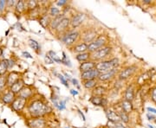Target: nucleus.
<instances>
[{
	"label": "nucleus",
	"mask_w": 156,
	"mask_h": 128,
	"mask_svg": "<svg viewBox=\"0 0 156 128\" xmlns=\"http://www.w3.org/2000/svg\"><path fill=\"white\" fill-rule=\"evenodd\" d=\"M50 111V106L41 100H35L29 106V112L34 117H41Z\"/></svg>",
	"instance_id": "obj_1"
},
{
	"label": "nucleus",
	"mask_w": 156,
	"mask_h": 128,
	"mask_svg": "<svg viewBox=\"0 0 156 128\" xmlns=\"http://www.w3.org/2000/svg\"><path fill=\"white\" fill-rule=\"evenodd\" d=\"M118 65H119L118 58H113L111 60L97 62L95 68L100 72V74H102V73L108 72V71H110L114 68H116L118 67Z\"/></svg>",
	"instance_id": "obj_2"
},
{
	"label": "nucleus",
	"mask_w": 156,
	"mask_h": 128,
	"mask_svg": "<svg viewBox=\"0 0 156 128\" xmlns=\"http://www.w3.org/2000/svg\"><path fill=\"white\" fill-rule=\"evenodd\" d=\"M112 52V48L109 46H105L101 49H99L95 52L91 53V59L93 61H101L102 59H105L108 55H110Z\"/></svg>",
	"instance_id": "obj_3"
},
{
	"label": "nucleus",
	"mask_w": 156,
	"mask_h": 128,
	"mask_svg": "<svg viewBox=\"0 0 156 128\" xmlns=\"http://www.w3.org/2000/svg\"><path fill=\"white\" fill-rule=\"evenodd\" d=\"M106 38L104 36H99L96 39L92 42L91 43L88 45V51L90 53H93L99 49H101L103 47H105L104 45L106 44Z\"/></svg>",
	"instance_id": "obj_4"
},
{
	"label": "nucleus",
	"mask_w": 156,
	"mask_h": 128,
	"mask_svg": "<svg viewBox=\"0 0 156 128\" xmlns=\"http://www.w3.org/2000/svg\"><path fill=\"white\" fill-rule=\"evenodd\" d=\"M80 34L78 31H70L69 33H66L62 37V42L66 46H71L73 45L79 37Z\"/></svg>",
	"instance_id": "obj_5"
},
{
	"label": "nucleus",
	"mask_w": 156,
	"mask_h": 128,
	"mask_svg": "<svg viewBox=\"0 0 156 128\" xmlns=\"http://www.w3.org/2000/svg\"><path fill=\"white\" fill-rule=\"evenodd\" d=\"M100 75V72L96 69H91L86 72L81 73V79L83 81H89V80H95V79L98 78Z\"/></svg>",
	"instance_id": "obj_6"
},
{
	"label": "nucleus",
	"mask_w": 156,
	"mask_h": 128,
	"mask_svg": "<svg viewBox=\"0 0 156 128\" xmlns=\"http://www.w3.org/2000/svg\"><path fill=\"white\" fill-rule=\"evenodd\" d=\"M135 69H136V67L134 66H131V67H127L126 68H124L123 70H122L120 74H119V79L121 81L122 80H127L130 76L133 75V74L135 72Z\"/></svg>",
	"instance_id": "obj_7"
},
{
	"label": "nucleus",
	"mask_w": 156,
	"mask_h": 128,
	"mask_svg": "<svg viewBox=\"0 0 156 128\" xmlns=\"http://www.w3.org/2000/svg\"><path fill=\"white\" fill-rule=\"evenodd\" d=\"M96 32L93 29H88L86 30L83 34V43H91L92 42H94L96 38Z\"/></svg>",
	"instance_id": "obj_8"
},
{
	"label": "nucleus",
	"mask_w": 156,
	"mask_h": 128,
	"mask_svg": "<svg viewBox=\"0 0 156 128\" xmlns=\"http://www.w3.org/2000/svg\"><path fill=\"white\" fill-rule=\"evenodd\" d=\"M69 24H70V19L68 18V17H64L62 19L60 23L58 24L57 28L56 29V32L57 33H62V32L66 31L68 29V27L69 26Z\"/></svg>",
	"instance_id": "obj_9"
},
{
	"label": "nucleus",
	"mask_w": 156,
	"mask_h": 128,
	"mask_svg": "<svg viewBox=\"0 0 156 128\" xmlns=\"http://www.w3.org/2000/svg\"><path fill=\"white\" fill-rule=\"evenodd\" d=\"M90 101L95 106H105L108 105V100L103 96H92Z\"/></svg>",
	"instance_id": "obj_10"
},
{
	"label": "nucleus",
	"mask_w": 156,
	"mask_h": 128,
	"mask_svg": "<svg viewBox=\"0 0 156 128\" xmlns=\"http://www.w3.org/2000/svg\"><path fill=\"white\" fill-rule=\"evenodd\" d=\"M85 15L83 13H78L76 15H75L74 17L70 19V24L73 28H76L78 27L82 22H83Z\"/></svg>",
	"instance_id": "obj_11"
},
{
	"label": "nucleus",
	"mask_w": 156,
	"mask_h": 128,
	"mask_svg": "<svg viewBox=\"0 0 156 128\" xmlns=\"http://www.w3.org/2000/svg\"><path fill=\"white\" fill-rule=\"evenodd\" d=\"M117 73V68H114L110 71L107 73H102V74H100L99 77H98V80L101 81H109L111 80L112 78L115 77V75Z\"/></svg>",
	"instance_id": "obj_12"
},
{
	"label": "nucleus",
	"mask_w": 156,
	"mask_h": 128,
	"mask_svg": "<svg viewBox=\"0 0 156 128\" xmlns=\"http://www.w3.org/2000/svg\"><path fill=\"white\" fill-rule=\"evenodd\" d=\"M106 115L107 118L108 119V120L110 122H121V118H120V115L118 114V112H115L114 110H112V109H108V110H106Z\"/></svg>",
	"instance_id": "obj_13"
},
{
	"label": "nucleus",
	"mask_w": 156,
	"mask_h": 128,
	"mask_svg": "<svg viewBox=\"0 0 156 128\" xmlns=\"http://www.w3.org/2000/svg\"><path fill=\"white\" fill-rule=\"evenodd\" d=\"M95 66H96V62H95L94 61H88L85 62H82L79 67V69H80L81 73H83L91 70V69H94L95 68Z\"/></svg>",
	"instance_id": "obj_14"
},
{
	"label": "nucleus",
	"mask_w": 156,
	"mask_h": 128,
	"mask_svg": "<svg viewBox=\"0 0 156 128\" xmlns=\"http://www.w3.org/2000/svg\"><path fill=\"white\" fill-rule=\"evenodd\" d=\"M25 102H26L25 99L18 97L12 102V107L15 111H20L23 108V106L25 105Z\"/></svg>",
	"instance_id": "obj_15"
},
{
	"label": "nucleus",
	"mask_w": 156,
	"mask_h": 128,
	"mask_svg": "<svg viewBox=\"0 0 156 128\" xmlns=\"http://www.w3.org/2000/svg\"><path fill=\"white\" fill-rule=\"evenodd\" d=\"M88 45L85 43H78V44L75 45L73 47V52L76 53V54H83L88 51Z\"/></svg>",
	"instance_id": "obj_16"
},
{
	"label": "nucleus",
	"mask_w": 156,
	"mask_h": 128,
	"mask_svg": "<svg viewBox=\"0 0 156 128\" xmlns=\"http://www.w3.org/2000/svg\"><path fill=\"white\" fill-rule=\"evenodd\" d=\"M45 125H46V123H45L44 119H40V118L35 119L30 122V126L31 128H44Z\"/></svg>",
	"instance_id": "obj_17"
},
{
	"label": "nucleus",
	"mask_w": 156,
	"mask_h": 128,
	"mask_svg": "<svg viewBox=\"0 0 156 128\" xmlns=\"http://www.w3.org/2000/svg\"><path fill=\"white\" fill-rule=\"evenodd\" d=\"M23 81L22 80H18L17 82H15L11 87V92H12L14 95L15 94H19V92L23 88Z\"/></svg>",
	"instance_id": "obj_18"
},
{
	"label": "nucleus",
	"mask_w": 156,
	"mask_h": 128,
	"mask_svg": "<svg viewBox=\"0 0 156 128\" xmlns=\"http://www.w3.org/2000/svg\"><path fill=\"white\" fill-rule=\"evenodd\" d=\"M121 107H122V110L127 113H130L131 112L133 111V104L132 102L128 101V100H122L121 102Z\"/></svg>",
	"instance_id": "obj_19"
},
{
	"label": "nucleus",
	"mask_w": 156,
	"mask_h": 128,
	"mask_svg": "<svg viewBox=\"0 0 156 128\" xmlns=\"http://www.w3.org/2000/svg\"><path fill=\"white\" fill-rule=\"evenodd\" d=\"M134 99V90L133 87H128L125 91V100L132 102Z\"/></svg>",
	"instance_id": "obj_20"
},
{
	"label": "nucleus",
	"mask_w": 156,
	"mask_h": 128,
	"mask_svg": "<svg viewBox=\"0 0 156 128\" xmlns=\"http://www.w3.org/2000/svg\"><path fill=\"white\" fill-rule=\"evenodd\" d=\"M18 80L19 79H18V74L17 73H11L7 77V85L11 87L15 82H17Z\"/></svg>",
	"instance_id": "obj_21"
},
{
	"label": "nucleus",
	"mask_w": 156,
	"mask_h": 128,
	"mask_svg": "<svg viewBox=\"0 0 156 128\" xmlns=\"http://www.w3.org/2000/svg\"><path fill=\"white\" fill-rule=\"evenodd\" d=\"M106 93V88H104L102 86H97L93 89V96H104Z\"/></svg>",
	"instance_id": "obj_22"
},
{
	"label": "nucleus",
	"mask_w": 156,
	"mask_h": 128,
	"mask_svg": "<svg viewBox=\"0 0 156 128\" xmlns=\"http://www.w3.org/2000/svg\"><path fill=\"white\" fill-rule=\"evenodd\" d=\"M76 60L80 62H85L88 61V60L91 59V53L90 52H85L83 54H78L76 56Z\"/></svg>",
	"instance_id": "obj_23"
},
{
	"label": "nucleus",
	"mask_w": 156,
	"mask_h": 128,
	"mask_svg": "<svg viewBox=\"0 0 156 128\" xmlns=\"http://www.w3.org/2000/svg\"><path fill=\"white\" fill-rule=\"evenodd\" d=\"M64 17L63 15H59V16H57V17H54V19H52L51 20V22H50V27L51 29H56L57 28V26H58V24L60 23V22L62 21V19Z\"/></svg>",
	"instance_id": "obj_24"
},
{
	"label": "nucleus",
	"mask_w": 156,
	"mask_h": 128,
	"mask_svg": "<svg viewBox=\"0 0 156 128\" xmlns=\"http://www.w3.org/2000/svg\"><path fill=\"white\" fill-rule=\"evenodd\" d=\"M39 22H40V24H41L44 28H47V27H49V26L50 25L51 20H50V18L49 16H47V15H44L43 17H40V19H39Z\"/></svg>",
	"instance_id": "obj_25"
},
{
	"label": "nucleus",
	"mask_w": 156,
	"mask_h": 128,
	"mask_svg": "<svg viewBox=\"0 0 156 128\" xmlns=\"http://www.w3.org/2000/svg\"><path fill=\"white\" fill-rule=\"evenodd\" d=\"M32 94V92H31V90L28 88H23L20 92H19V97L20 98H23V99H28L29 97Z\"/></svg>",
	"instance_id": "obj_26"
},
{
	"label": "nucleus",
	"mask_w": 156,
	"mask_h": 128,
	"mask_svg": "<svg viewBox=\"0 0 156 128\" xmlns=\"http://www.w3.org/2000/svg\"><path fill=\"white\" fill-rule=\"evenodd\" d=\"M83 87L87 89H91V88H95L96 87V84H97V81L96 80H89V81H83Z\"/></svg>",
	"instance_id": "obj_27"
},
{
	"label": "nucleus",
	"mask_w": 156,
	"mask_h": 128,
	"mask_svg": "<svg viewBox=\"0 0 156 128\" xmlns=\"http://www.w3.org/2000/svg\"><path fill=\"white\" fill-rule=\"evenodd\" d=\"M9 67L8 65V60H3L0 62V75L5 74Z\"/></svg>",
	"instance_id": "obj_28"
},
{
	"label": "nucleus",
	"mask_w": 156,
	"mask_h": 128,
	"mask_svg": "<svg viewBox=\"0 0 156 128\" xmlns=\"http://www.w3.org/2000/svg\"><path fill=\"white\" fill-rule=\"evenodd\" d=\"M14 100V94L12 92H9L3 96V100L5 103H11Z\"/></svg>",
	"instance_id": "obj_29"
},
{
	"label": "nucleus",
	"mask_w": 156,
	"mask_h": 128,
	"mask_svg": "<svg viewBox=\"0 0 156 128\" xmlns=\"http://www.w3.org/2000/svg\"><path fill=\"white\" fill-rule=\"evenodd\" d=\"M48 56H50V58L52 59V61H55V62H58V63H62V59L59 58V56H57V55L56 54V52H54L53 50H50L48 52Z\"/></svg>",
	"instance_id": "obj_30"
},
{
	"label": "nucleus",
	"mask_w": 156,
	"mask_h": 128,
	"mask_svg": "<svg viewBox=\"0 0 156 128\" xmlns=\"http://www.w3.org/2000/svg\"><path fill=\"white\" fill-rule=\"evenodd\" d=\"M118 114L120 115V118H121V121H122L123 123H128L129 122V116L127 112H123L122 110L118 112Z\"/></svg>",
	"instance_id": "obj_31"
},
{
	"label": "nucleus",
	"mask_w": 156,
	"mask_h": 128,
	"mask_svg": "<svg viewBox=\"0 0 156 128\" xmlns=\"http://www.w3.org/2000/svg\"><path fill=\"white\" fill-rule=\"evenodd\" d=\"M29 45H30V47L31 48V49H33L35 51H38L40 50V45L39 43L37 42V41H35L33 39H30L29 40Z\"/></svg>",
	"instance_id": "obj_32"
},
{
	"label": "nucleus",
	"mask_w": 156,
	"mask_h": 128,
	"mask_svg": "<svg viewBox=\"0 0 156 128\" xmlns=\"http://www.w3.org/2000/svg\"><path fill=\"white\" fill-rule=\"evenodd\" d=\"M151 75H152V74H151V71H147V73H145L144 74H142L138 80V81H139V83H143L144 81H146L147 80H148V79L150 78Z\"/></svg>",
	"instance_id": "obj_33"
},
{
	"label": "nucleus",
	"mask_w": 156,
	"mask_h": 128,
	"mask_svg": "<svg viewBox=\"0 0 156 128\" xmlns=\"http://www.w3.org/2000/svg\"><path fill=\"white\" fill-rule=\"evenodd\" d=\"M50 14L51 15V16H53L54 17H57V16H59V15H60V10H59L57 7L52 6V7L50 8Z\"/></svg>",
	"instance_id": "obj_34"
},
{
	"label": "nucleus",
	"mask_w": 156,
	"mask_h": 128,
	"mask_svg": "<svg viewBox=\"0 0 156 128\" xmlns=\"http://www.w3.org/2000/svg\"><path fill=\"white\" fill-rule=\"evenodd\" d=\"M25 9V5H24V2L23 1H19L17 2V5H16V10L18 12H22V11H24Z\"/></svg>",
	"instance_id": "obj_35"
},
{
	"label": "nucleus",
	"mask_w": 156,
	"mask_h": 128,
	"mask_svg": "<svg viewBox=\"0 0 156 128\" xmlns=\"http://www.w3.org/2000/svg\"><path fill=\"white\" fill-rule=\"evenodd\" d=\"M27 6H28V8L30 10H35L36 8H37V1H32V0H30V1H28L27 2Z\"/></svg>",
	"instance_id": "obj_36"
},
{
	"label": "nucleus",
	"mask_w": 156,
	"mask_h": 128,
	"mask_svg": "<svg viewBox=\"0 0 156 128\" xmlns=\"http://www.w3.org/2000/svg\"><path fill=\"white\" fill-rule=\"evenodd\" d=\"M57 76H58V78L60 79V81H62V83L63 84L65 87L69 88V83H68V81H66V79L64 78V76H63V75H62V74H57Z\"/></svg>",
	"instance_id": "obj_37"
},
{
	"label": "nucleus",
	"mask_w": 156,
	"mask_h": 128,
	"mask_svg": "<svg viewBox=\"0 0 156 128\" xmlns=\"http://www.w3.org/2000/svg\"><path fill=\"white\" fill-rule=\"evenodd\" d=\"M112 128H127V127H126V126H124L123 122H117V123H113Z\"/></svg>",
	"instance_id": "obj_38"
},
{
	"label": "nucleus",
	"mask_w": 156,
	"mask_h": 128,
	"mask_svg": "<svg viewBox=\"0 0 156 128\" xmlns=\"http://www.w3.org/2000/svg\"><path fill=\"white\" fill-rule=\"evenodd\" d=\"M5 84H7V80L5 77H0V89L4 88Z\"/></svg>",
	"instance_id": "obj_39"
},
{
	"label": "nucleus",
	"mask_w": 156,
	"mask_h": 128,
	"mask_svg": "<svg viewBox=\"0 0 156 128\" xmlns=\"http://www.w3.org/2000/svg\"><path fill=\"white\" fill-rule=\"evenodd\" d=\"M44 61L47 64H52V63L54 62V61H52V59H51L48 55H46V56H44Z\"/></svg>",
	"instance_id": "obj_40"
},
{
	"label": "nucleus",
	"mask_w": 156,
	"mask_h": 128,
	"mask_svg": "<svg viewBox=\"0 0 156 128\" xmlns=\"http://www.w3.org/2000/svg\"><path fill=\"white\" fill-rule=\"evenodd\" d=\"M152 100L156 103V88L153 89V91H152Z\"/></svg>",
	"instance_id": "obj_41"
},
{
	"label": "nucleus",
	"mask_w": 156,
	"mask_h": 128,
	"mask_svg": "<svg viewBox=\"0 0 156 128\" xmlns=\"http://www.w3.org/2000/svg\"><path fill=\"white\" fill-rule=\"evenodd\" d=\"M67 4V1L66 0H62V1H58L57 3H56V5L59 6H63L64 5H66Z\"/></svg>",
	"instance_id": "obj_42"
},
{
	"label": "nucleus",
	"mask_w": 156,
	"mask_h": 128,
	"mask_svg": "<svg viewBox=\"0 0 156 128\" xmlns=\"http://www.w3.org/2000/svg\"><path fill=\"white\" fill-rule=\"evenodd\" d=\"M5 1H4V0H1V1H0V11H3V9L5 8Z\"/></svg>",
	"instance_id": "obj_43"
},
{
	"label": "nucleus",
	"mask_w": 156,
	"mask_h": 128,
	"mask_svg": "<svg viewBox=\"0 0 156 128\" xmlns=\"http://www.w3.org/2000/svg\"><path fill=\"white\" fill-rule=\"evenodd\" d=\"M23 56H24V57H26V58H32L31 55L29 52H26V51H23Z\"/></svg>",
	"instance_id": "obj_44"
},
{
	"label": "nucleus",
	"mask_w": 156,
	"mask_h": 128,
	"mask_svg": "<svg viewBox=\"0 0 156 128\" xmlns=\"http://www.w3.org/2000/svg\"><path fill=\"white\" fill-rule=\"evenodd\" d=\"M7 4H8V5L9 6H13L15 4H17V3L16 1H8Z\"/></svg>",
	"instance_id": "obj_45"
},
{
	"label": "nucleus",
	"mask_w": 156,
	"mask_h": 128,
	"mask_svg": "<svg viewBox=\"0 0 156 128\" xmlns=\"http://www.w3.org/2000/svg\"><path fill=\"white\" fill-rule=\"evenodd\" d=\"M78 112H79L80 116H81V117H82V119H83V121H85V120H86V119H85V116L83 115V113L82 112L80 111V110H78Z\"/></svg>",
	"instance_id": "obj_46"
},
{
	"label": "nucleus",
	"mask_w": 156,
	"mask_h": 128,
	"mask_svg": "<svg viewBox=\"0 0 156 128\" xmlns=\"http://www.w3.org/2000/svg\"><path fill=\"white\" fill-rule=\"evenodd\" d=\"M70 94L73 95H77L78 92L76 90H75V89H71V90H70Z\"/></svg>",
	"instance_id": "obj_47"
},
{
	"label": "nucleus",
	"mask_w": 156,
	"mask_h": 128,
	"mask_svg": "<svg viewBox=\"0 0 156 128\" xmlns=\"http://www.w3.org/2000/svg\"><path fill=\"white\" fill-rule=\"evenodd\" d=\"M147 111L151 112H154V113H155L156 114V110L154 109V108H152V107H147Z\"/></svg>",
	"instance_id": "obj_48"
},
{
	"label": "nucleus",
	"mask_w": 156,
	"mask_h": 128,
	"mask_svg": "<svg viewBox=\"0 0 156 128\" xmlns=\"http://www.w3.org/2000/svg\"><path fill=\"white\" fill-rule=\"evenodd\" d=\"M8 65H9V67H11L14 65V61L11 60H8Z\"/></svg>",
	"instance_id": "obj_49"
},
{
	"label": "nucleus",
	"mask_w": 156,
	"mask_h": 128,
	"mask_svg": "<svg viewBox=\"0 0 156 128\" xmlns=\"http://www.w3.org/2000/svg\"><path fill=\"white\" fill-rule=\"evenodd\" d=\"M72 81V82L74 83V85H76V86H77L78 88H80L79 86H78V82H77V80H76V79H72L71 80Z\"/></svg>",
	"instance_id": "obj_50"
},
{
	"label": "nucleus",
	"mask_w": 156,
	"mask_h": 128,
	"mask_svg": "<svg viewBox=\"0 0 156 128\" xmlns=\"http://www.w3.org/2000/svg\"><path fill=\"white\" fill-rule=\"evenodd\" d=\"M147 117L148 118V119H149V120H151V119H154V116H152V115H150V114H147Z\"/></svg>",
	"instance_id": "obj_51"
},
{
	"label": "nucleus",
	"mask_w": 156,
	"mask_h": 128,
	"mask_svg": "<svg viewBox=\"0 0 156 128\" xmlns=\"http://www.w3.org/2000/svg\"><path fill=\"white\" fill-rule=\"evenodd\" d=\"M143 3H145V4H150L151 1L150 0H143Z\"/></svg>",
	"instance_id": "obj_52"
},
{
	"label": "nucleus",
	"mask_w": 156,
	"mask_h": 128,
	"mask_svg": "<svg viewBox=\"0 0 156 128\" xmlns=\"http://www.w3.org/2000/svg\"><path fill=\"white\" fill-rule=\"evenodd\" d=\"M2 53H3V51H2V50L0 49V56H2Z\"/></svg>",
	"instance_id": "obj_53"
},
{
	"label": "nucleus",
	"mask_w": 156,
	"mask_h": 128,
	"mask_svg": "<svg viewBox=\"0 0 156 128\" xmlns=\"http://www.w3.org/2000/svg\"><path fill=\"white\" fill-rule=\"evenodd\" d=\"M148 127H149V128H154L153 126H150V125H148Z\"/></svg>",
	"instance_id": "obj_54"
},
{
	"label": "nucleus",
	"mask_w": 156,
	"mask_h": 128,
	"mask_svg": "<svg viewBox=\"0 0 156 128\" xmlns=\"http://www.w3.org/2000/svg\"><path fill=\"white\" fill-rule=\"evenodd\" d=\"M65 128H69V127H65Z\"/></svg>",
	"instance_id": "obj_55"
},
{
	"label": "nucleus",
	"mask_w": 156,
	"mask_h": 128,
	"mask_svg": "<svg viewBox=\"0 0 156 128\" xmlns=\"http://www.w3.org/2000/svg\"></svg>",
	"instance_id": "obj_56"
}]
</instances>
